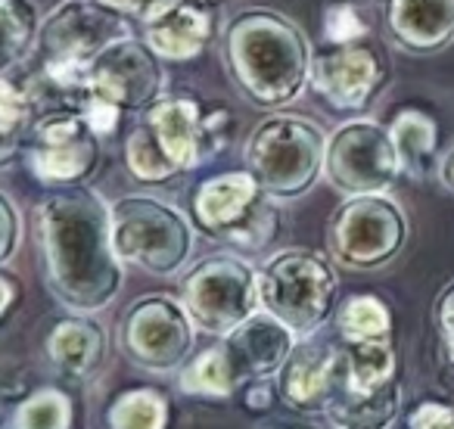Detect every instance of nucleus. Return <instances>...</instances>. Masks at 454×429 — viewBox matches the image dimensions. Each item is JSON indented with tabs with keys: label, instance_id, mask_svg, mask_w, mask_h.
Returning a JSON list of instances; mask_svg holds the SVG:
<instances>
[{
	"label": "nucleus",
	"instance_id": "nucleus-1",
	"mask_svg": "<svg viewBox=\"0 0 454 429\" xmlns=\"http://www.w3.org/2000/svg\"><path fill=\"white\" fill-rule=\"evenodd\" d=\"M47 280L78 311L106 308L121 290V259L113 246V214L100 193L63 187L35 208Z\"/></svg>",
	"mask_w": 454,
	"mask_h": 429
},
{
	"label": "nucleus",
	"instance_id": "nucleus-2",
	"mask_svg": "<svg viewBox=\"0 0 454 429\" xmlns=\"http://www.w3.org/2000/svg\"><path fill=\"white\" fill-rule=\"evenodd\" d=\"M221 51L231 82L259 109H284L309 88L315 53L302 28L278 10L237 13L224 26Z\"/></svg>",
	"mask_w": 454,
	"mask_h": 429
},
{
	"label": "nucleus",
	"instance_id": "nucleus-3",
	"mask_svg": "<svg viewBox=\"0 0 454 429\" xmlns=\"http://www.w3.org/2000/svg\"><path fill=\"white\" fill-rule=\"evenodd\" d=\"M327 134L296 113H271L249 131L247 168L274 199H293L315 187L324 171Z\"/></svg>",
	"mask_w": 454,
	"mask_h": 429
},
{
	"label": "nucleus",
	"instance_id": "nucleus-4",
	"mask_svg": "<svg viewBox=\"0 0 454 429\" xmlns=\"http://www.w3.org/2000/svg\"><path fill=\"white\" fill-rule=\"evenodd\" d=\"M162 59L140 38L106 47L88 66V100L82 115L100 137H109L125 113H146L162 97Z\"/></svg>",
	"mask_w": 454,
	"mask_h": 429
},
{
	"label": "nucleus",
	"instance_id": "nucleus-5",
	"mask_svg": "<svg viewBox=\"0 0 454 429\" xmlns=\"http://www.w3.org/2000/svg\"><path fill=\"white\" fill-rule=\"evenodd\" d=\"M253 171L206 177L193 193L196 228L231 243L240 253H262L278 237L280 212Z\"/></svg>",
	"mask_w": 454,
	"mask_h": 429
},
{
	"label": "nucleus",
	"instance_id": "nucleus-6",
	"mask_svg": "<svg viewBox=\"0 0 454 429\" xmlns=\"http://www.w3.org/2000/svg\"><path fill=\"white\" fill-rule=\"evenodd\" d=\"M113 214V246L121 261L144 268L156 277H171L193 253V228L175 206L156 196H125Z\"/></svg>",
	"mask_w": 454,
	"mask_h": 429
},
{
	"label": "nucleus",
	"instance_id": "nucleus-7",
	"mask_svg": "<svg viewBox=\"0 0 454 429\" xmlns=\"http://www.w3.org/2000/svg\"><path fill=\"white\" fill-rule=\"evenodd\" d=\"M340 280L327 259L309 249H290L259 271V299L293 333H311L330 317Z\"/></svg>",
	"mask_w": 454,
	"mask_h": 429
},
{
	"label": "nucleus",
	"instance_id": "nucleus-8",
	"mask_svg": "<svg viewBox=\"0 0 454 429\" xmlns=\"http://www.w3.org/2000/svg\"><path fill=\"white\" fill-rule=\"evenodd\" d=\"M408 218L386 193L348 196L330 222V249L346 268L373 271L402 253Z\"/></svg>",
	"mask_w": 454,
	"mask_h": 429
},
{
	"label": "nucleus",
	"instance_id": "nucleus-9",
	"mask_svg": "<svg viewBox=\"0 0 454 429\" xmlns=\"http://www.w3.org/2000/svg\"><path fill=\"white\" fill-rule=\"evenodd\" d=\"M402 175L389 128L373 119H352L327 137L324 177L342 196L386 193Z\"/></svg>",
	"mask_w": 454,
	"mask_h": 429
},
{
	"label": "nucleus",
	"instance_id": "nucleus-10",
	"mask_svg": "<svg viewBox=\"0 0 454 429\" xmlns=\"http://www.w3.org/2000/svg\"><path fill=\"white\" fill-rule=\"evenodd\" d=\"M259 305V271L237 255L206 259L184 280V308L190 321L208 333H231L253 317Z\"/></svg>",
	"mask_w": 454,
	"mask_h": 429
},
{
	"label": "nucleus",
	"instance_id": "nucleus-11",
	"mask_svg": "<svg viewBox=\"0 0 454 429\" xmlns=\"http://www.w3.org/2000/svg\"><path fill=\"white\" fill-rule=\"evenodd\" d=\"M100 134L75 109L44 113L35 119L26 144V162L47 187H78L100 165Z\"/></svg>",
	"mask_w": 454,
	"mask_h": 429
},
{
	"label": "nucleus",
	"instance_id": "nucleus-12",
	"mask_svg": "<svg viewBox=\"0 0 454 429\" xmlns=\"http://www.w3.org/2000/svg\"><path fill=\"white\" fill-rule=\"evenodd\" d=\"M131 38V20L97 0H59L41 20V63H69L88 69L106 47Z\"/></svg>",
	"mask_w": 454,
	"mask_h": 429
},
{
	"label": "nucleus",
	"instance_id": "nucleus-13",
	"mask_svg": "<svg viewBox=\"0 0 454 429\" xmlns=\"http://www.w3.org/2000/svg\"><path fill=\"white\" fill-rule=\"evenodd\" d=\"M386 63L371 44H330L311 59L309 88L336 113H361L386 88Z\"/></svg>",
	"mask_w": 454,
	"mask_h": 429
},
{
	"label": "nucleus",
	"instance_id": "nucleus-14",
	"mask_svg": "<svg viewBox=\"0 0 454 429\" xmlns=\"http://www.w3.org/2000/svg\"><path fill=\"white\" fill-rule=\"evenodd\" d=\"M190 315L184 305L165 296L144 299L131 308L125 324V346L137 364L168 370L190 352Z\"/></svg>",
	"mask_w": 454,
	"mask_h": 429
},
{
	"label": "nucleus",
	"instance_id": "nucleus-15",
	"mask_svg": "<svg viewBox=\"0 0 454 429\" xmlns=\"http://www.w3.org/2000/svg\"><path fill=\"white\" fill-rule=\"evenodd\" d=\"M144 121L177 171H193L215 156L206 137V109L193 97L162 94L146 109Z\"/></svg>",
	"mask_w": 454,
	"mask_h": 429
},
{
	"label": "nucleus",
	"instance_id": "nucleus-16",
	"mask_svg": "<svg viewBox=\"0 0 454 429\" xmlns=\"http://www.w3.org/2000/svg\"><path fill=\"white\" fill-rule=\"evenodd\" d=\"M215 38V16L196 0H175L150 22H144V41L162 63H190L202 57Z\"/></svg>",
	"mask_w": 454,
	"mask_h": 429
},
{
	"label": "nucleus",
	"instance_id": "nucleus-17",
	"mask_svg": "<svg viewBox=\"0 0 454 429\" xmlns=\"http://www.w3.org/2000/svg\"><path fill=\"white\" fill-rule=\"evenodd\" d=\"M383 20L392 44L417 57L454 44V0H386Z\"/></svg>",
	"mask_w": 454,
	"mask_h": 429
},
{
	"label": "nucleus",
	"instance_id": "nucleus-18",
	"mask_svg": "<svg viewBox=\"0 0 454 429\" xmlns=\"http://www.w3.org/2000/svg\"><path fill=\"white\" fill-rule=\"evenodd\" d=\"M227 358L240 377H268L274 373L293 352V330L280 324L271 311L253 315L237 330L227 333L224 346Z\"/></svg>",
	"mask_w": 454,
	"mask_h": 429
},
{
	"label": "nucleus",
	"instance_id": "nucleus-19",
	"mask_svg": "<svg viewBox=\"0 0 454 429\" xmlns=\"http://www.w3.org/2000/svg\"><path fill=\"white\" fill-rule=\"evenodd\" d=\"M340 379V352L330 346H299L284 370V392L293 404H327Z\"/></svg>",
	"mask_w": 454,
	"mask_h": 429
},
{
	"label": "nucleus",
	"instance_id": "nucleus-20",
	"mask_svg": "<svg viewBox=\"0 0 454 429\" xmlns=\"http://www.w3.org/2000/svg\"><path fill=\"white\" fill-rule=\"evenodd\" d=\"M392 146L398 152V162H402V175L423 181L429 177L433 165L439 162L435 152H439V125L429 113L417 106H408L402 113L392 115L389 125Z\"/></svg>",
	"mask_w": 454,
	"mask_h": 429
},
{
	"label": "nucleus",
	"instance_id": "nucleus-21",
	"mask_svg": "<svg viewBox=\"0 0 454 429\" xmlns=\"http://www.w3.org/2000/svg\"><path fill=\"white\" fill-rule=\"evenodd\" d=\"M395 379V352L386 339H346L336 392H373Z\"/></svg>",
	"mask_w": 454,
	"mask_h": 429
},
{
	"label": "nucleus",
	"instance_id": "nucleus-22",
	"mask_svg": "<svg viewBox=\"0 0 454 429\" xmlns=\"http://www.w3.org/2000/svg\"><path fill=\"white\" fill-rule=\"evenodd\" d=\"M38 0H0V78L20 69L41 32Z\"/></svg>",
	"mask_w": 454,
	"mask_h": 429
},
{
	"label": "nucleus",
	"instance_id": "nucleus-23",
	"mask_svg": "<svg viewBox=\"0 0 454 429\" xmlns=\"http://www.w3.org/2000/svg\"><path fill=\"white\" fill-rule=\"evenodd\" d=\"M327 410L342 429H386L398 414V383L392 379L373 392H336Z\"/></svg>",
	"mask_w": 454,
	"mask_h": 429
},
{
	"label": "nucleus",
	"instance_id": "nucleus-24",
	"mask_svg": "<svg viewBox=\"0 0 454 429\" xmlns=\"http://www.w3.org/2000/svg\"><path fill=\"white\" fill-rule=\"evenodd\" d=\"M35 119H38V109L26 84L10 82L7 75L0 78V168H7L26 150Z\"/></svg>",
	"mask_w": 454,
	"mask_h": 429
},
{
	"label": "nucleus",
	"instance_id": "nucleus-25",
	"mask_svg": "<svg viewBox=\"0 0 454 429\" xmlns=\"http://www.w3.org/2000/svg\"><path fill=\"white\" fill-rule=\"evenodd\" d=\"M47 348H51L53 361H57L63 370L82 377V373H88L90 367L100 361L103 336H100V330L88 321H63L53 330Z\"/></svg>",
	"mask_w": 454,
	"mask_h": 429
},
{
	"label": "nucleus",
	"instance_id": "nucleus-26",
	"mask_svg": "<svg viewBox=\"0 0 454 429\" xmlns=\"http://www.w3.org/2000/svg\"><path fill=\"white\" fill-rule=\"evenodd\" d=\"M125 165H128V171L144 183H162V181H168V177L181 175L177 165L171 162V159L165 156L162 146L156 144V137H153V131H150L146 121H140V125L128 134Z\"/></svg>",
	"mask_w": 454,
	"mask_h": 429
},
{
	"label": "nucleus",
	"instance_id": "nucleus-27",
	"mask_svg": "<svg viewBox=\"0 0 454 429\" xmlns=\"http://www.w3.org/2000/svg\"><path fill=\"white\" fill-rule=\"evenodd\" d=\"M234 383L237 370L224 348H208L181 377L184 392H200V395H227V392L234 389Z\"/></svg>",
	"mask_w": 454,
	"mask_h": 429
},
{
	"label": "nucleus",
	"instance_id": "nucleus-28",
	"mask_svg": "<svg viewBox=\"0 0 454 429\" xmlns=\"http://www.w3.org/2000/svg\"><path fill=\"white\" fill-rule=\"evenodd\" d=\"M389 324V308L377 296H352L340 308L342 339H386Z\"/></svg>",
	"mask_w": 454,
	"mask_h": 429
},
{
	"label": "nucleus",
	"instance_id": "nucleus-29",
	"mask_svg": "<svg viewBox=\"0 0 454 429\" xmlns=\"http://www.w3.org/2000/svg\"><path fill=\"white\" fill-rule=\"evenodd\" d=\"M113 429H162L165 426V402L156 392H128L125 398L109 410Z\"/></svg>",
	"mask_w": 454,
	"mask_h": 429
},
{
	"label": "nucleus",
	"instance_id": "nucleus-30",
	"mask_svg": "<svg viewBox=\"0 0 454 429\" xmlns=\"http://www.w3.org/2000/svg\"><path fill=\"white\" fill-rule=\"evenodd\" d=\"M69 426V402L59 392H38L16 414V429H66Z\"/></svg>",
	"mask_w": 454,
	"mask_h": 429
},
{
	"label": "nucleus",
	"instance_id": "nucleus-31",
	"mask_svg": "<svg viewBox=\"0 0 454 429\" xmlns=\"http://www.w3.org/2000/svg\"><path fill=\"white\" fill-rule=\"evenodd\" d=\"M367 35V22L355 4H330L324 10V41L327 44H355Z\"/></svg>",
	"mask_w": 454,
	"mask_h": 429
},
{
	"label": "nucleus",
	"instance_id": "nucleus-32",
	"mask_svg": "<svg viewBox=\"0 0 454 429\" xmlns=\"http://www.w3.org/2000/svg\"><path fill=\"white\" fill-rule=\"evenodd\" d=\"M20 246V214L7 193H0V265L13 259Z\"/></svg>",
	"mask_w": 454,
	"mask_h": 429
},
{
	"label": "nucleus",
	"instance_id": "nucleus-33",
	"mask_svg": "<svg viewBox=\"0 0 454 429\" xmlns=\"http://www.w3.org/2000/svg\"><path fill=\"white\" fill-rule=\"evenodd\" d=\"M411 429H454L451 402H423L411 414Z\"/></svg>",
	"mask_w": 454,
	"mask_h": 429
},
{
	"label": "nucleus",
	"instance_id": "nucleus-34",
	"mask_svg": "<svg viewBox=\"0 0 454 429\" xmlns=\"http://www.w3.org/2000/svg\"><path fill=\"white\" fill-rule=\"evenodd\" d=\"M97 4H103V7L115 10V13H121L125 20H134V22H150L156 13H162L168 4H175V0H97Z\"/></svg>",
	"mask_w": 454,
	"mask_h": 429
},
{
	"label": "nucleus",
	"instance_id": "nucleus-35",
	"mask_svg": "<svg viewBox=\"0 0 454 429\" xmlns=\"http://www.w3.org/2000/svg\"><path fill=\"white\" fill-rule=\"evenodd\" d=\"M435 324H439L442 342H445L448 355L454 361V280L442 290L439 302H435Z\"/></svg>",
	"mask_w": 454,
	"mask_h": 429
},
{
	"label": "nucleus",
	"instance_id": "nucleus-36",
	"mask_svg": "<svg viewBox=\"0 0 454 429\" xmlns=\"http://www.w3.org/2000/svg\"><path fill=\"white\" fill-rule=\"evenodd\" d=\"M435 175H439L442 187L454 193V146L439 156V162H435Z\"/></svg>",
	"mask_w": 454,
	"mask_h": 429
},
{
	"label": "nucleus",
	"instance_id": "nucleus-37",
	"mask_svg": "<svg viewBox=\"0 0 454 429\" xmlns=\"http://www.w3.org/2000/svg\"><path fill=\"white\" fill-rule=\"evenodd\" d=\"M13 302V286L7 284V280L0 277V315H4V311H7V305Z\"/></svg>",
	"mask_w": 454,
	"mask_h": 429
},
{
	"label": "nucleus",
	"instance_id": "nucleus-38",
	"mask_svg": "<svg viewBox=\"0 0 454 429\" xmlns=\"http://www.w3.org/2000/svg\"><path fill=\"white\" fill-rule=\"evenodd\" d=\"M0 410H4V402H0Z\"/></svg>",
	"mask_w": 454,
	"mask_h": 429
}]
</instances>
